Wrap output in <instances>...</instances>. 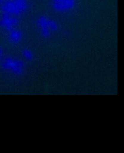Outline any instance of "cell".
<instances>
[{"label": "cell", "mask_w": 124, "mask_h": 153, "mask_svg": "<svg viewBox=\"0 0 124 153\" xmlns=\"http://www.w3.org/2000/svg\"><path fill=\"white\" fill-rule=\"evenodd\" d=\"M26 7V0H12L3 5L2 11L6 14L19 15L24 11Z\"/></svg>", "instance_id": "1"}, {"label": "cell", "mask_w": 124, "mask_h": 153, "mask_svg": "<svg viewBox=\"0 0 124 153\" xmlns=\"http://www.w3.org/2000/svg\"><path fill=\"white\" fill-rule=\"evenodd\" d=\"M10 36L12 37V39L13 40H16V41H17V40H19V37H20V35H19V33L17 31H13L12 33H11V35Z\"/></svg>", "instance_id": "5"}, {"label": "cell", "mask_w": 124, "mask_h": 153, "mask_svg": "<svg viewBox=\"0 0 124 153\" xmlns=\"http://www.w3.org/2000/svg\"><path fill=\"white\" fill-rule=\"evenodd\" d=\"M17 23V19L14 17H11L7 15H5L0 20V25L4 26V27L10 28L13 27Z\"/></svg>", "instance_id": "3"}, {"label": "cell", "mask_w": 124, "mask_h": 153, "mask_svg": "<svg viewBox=\"0 0 124 153\" xmlns=\"http://www.w3.org/2000/svg\"><path fill=\"white\" fill-rule=\"evenodd\" d=\"M74 0H54V7L58 10H65L70 8L73 4Z\"/></svg>", "instance_id": "2"}, {"label": "cell", "mask_w": 124, "mask_h": 153, "mask_svg": "<svg viewBox=\"0 0 124 153\" xmlns=\"http://www.w3.org/2000/svg\"><path fill=\"white\" fill-rule=\"evenodd\" d=\"M1 55H2V51H1V50H0V57L1 56Z\"/></svg>", "instance_id": "6"}, {"label": "cell", "mask_w": 124, "mask_h": 153, "mask_svg": "<svg viewBox=\"0 0 124 153\" xmlns=\"http://www.w3.org/2000/svg\"><path fill=\"white\" fill-rule=\"evenodd\" d=\"M3 1V0H0V3H1Z\"/></svg>", "instance_id": "7"}, {"label": "cell", "mask_w": 124, "mask_h": 153, "mask_svg": "<svg viewBox=\"0 0 124 153\" xmlns=\"http://www.w3.org/2000/svg\"><path fill=\"white\" fill-rule=\"evenodd\" d=\"M3 64H4L5 67L10 69L11 71H16V72H19V71H21L22 65L18 61H15V60H6Z\"/></svg>", "instance_id": "4"}]
</instances>
